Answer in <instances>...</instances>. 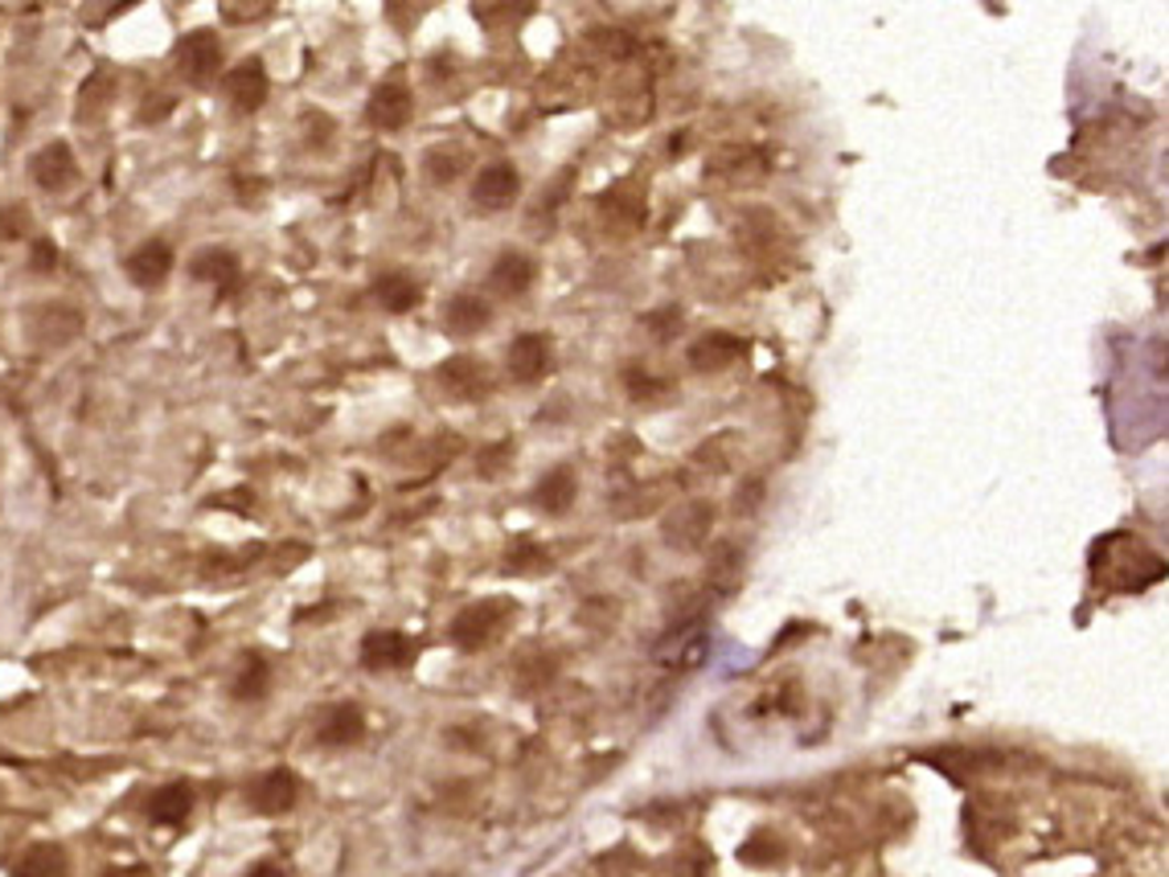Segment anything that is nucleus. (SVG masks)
Here are the masks:
<instances>
[{
    "label": "nucleus",
    "mask_w": 1169,
    "mask_h": 877,
    "mask_svg": "<svg viewBox=\"0 0 1169 877\" xmlns=\"http://www.w3.org/2000/svg\"><path fill=\"white\" fill-rule=\"evenodd\" d=\"M518 193H521V177L513 164H506V160H497V164H489V169H480V177L472 181V202H477L480 210H492V214L509 210V205L518 202Z\"/></svg>",
    "instance_id": "4"
},
{
    "label": "nucleus",
    "mask_w": 1169,
    "mask_h": 877,
    "mask_svg": "<svg viewBox=\"0 0 1169 877\" xmlns=\"http://www.w3.org/2000/svg\"><path fill=\"white\" fill-rule=\"evenodd\" d=\"M743 353H747V345L738 336H731V332H702L690 345V370L693 374H719L726 365H735Z\"/></svg>",
    "instance_id": "6"
},
{
    "label": "nucleus",
    "mask_w": 1169,
    "mask_h": 877,
    "mask_svg": "<svg viewBox=\"0 0 1169 877\" xmlns=\"http://www.w3.org/2000/svg\"><path fill=\"white\" fill-rule=\"evenodd\" d=\"M534 501L542 504L546 513H563V509H571V501H575V475L566 472V468L542 475V484L534 489Z\"/></svg>",
    "instance_id": "23"
},
{
    "label": "nucleus",
    "mask_w": 1169,
    "mask_h": 877,
    "mask_svg": "<svg viewBox=\"0 0 1169 877\" xmlns=\"http://www.w3.org/2000/svg\"><path fill=\"white\" fill-rule=\"evenodd\" d=\"M296 791H300L296 776L284 771V767H275V771L259 776L251 788H246V800H251V808L263 812V816H284V812L296 804Z\"/></svg>",
    "instance_id": "5"
},
{
    "label": "nucleus",
    "mask_w": 1169,
    "mask_h": 877,
    "mask_svg": "<svg viewBox=\"0 0 1169 877\" xmlns=\"http://www.w3.org/2000/svg\"><path fill=\"white\" fill-rule=\"evenodd\" d=\"M193 279H205V284H214L222 296L226 291L238 288V259H234L231 250H202L198 259H193Z\"/></svg>",
    "instance_id": "18"
},
{
    "label": "nucleus",
    "mask_w": 1169,
    "mask_h": 877,
    "mask_svg": "<svg viewBox=\"0 0 1169 877\" xmlns=\"http://www.w3.org/2000/svg\"><path fill=\"white\" fill-rule=\"evenodd\" d=\"M193 812V788L189 783H169L148 800V816L157 824H181Z\"/></svg>",
    "instance_id": "21"
},
{
    "label": "nucleus",
    "mask_w": 1169,
    "mask_h": 877,
    "mask_svg": "<svg viewBox=\"0 0 1169 877\" xmlns=\"http://www.w3.org/2000/svg\"><path fill=\"white\" fill-rule=\"evenodd\" d=\"M779 853H784V848L776 845V836H772V833H755L747 841V848H743V862L772 865V862H779Z\"/></svg>",
    "instance_id": "27"
},
{
    "label": "nucleus",
    "mask_w": 1169,
    "mask_h": 877,
    "mask_svg": "<svg viewBox=\"0 0 1169 877\" xmlns=\"http://www.w3.org/2000/svg\"><path fill=\"white\" fill-rule=\"evenodd\" d=\"M592 45H604L612 58H628V54L636 50L633 38H628L624 30H599V33H592Z\"/></svg>",
    "instance_id": "28"
},
{
    "label": "nucleus",
    "mask_w": 1169,
    "mask_h": 877,
    "mask_svg": "<svg viewBox=\"0 0 1169 877\" xmlns=\"http://www.w3.org/2000/svg\"><path fill=\"white\" fill-rule=\"evenodd\" d=\"M706 533H710V504H686V509H678L673 517L665 521V537L678 549L698 546Z\"/></svg>",
    "instance_id": "15"
},
{
    "label": "nucleus",
    "mask_w": 1169,
    "mask_h": 877,
    "mask_svg": "<svg viewBox=\"0 0 1169 877\" xmlns=\"http://www.w3.org/2000/svg\"><path fill=\"white\" fill-rule=\"evenodd\" d=\"M30 267H33V271H54V267H59V246L50 243V238H42V243H33V250H30Z\"/></svg>",
    "instance_id": "30"
},
{
    "label": "nucleus",
    "mask_w": 1169,
    "mask_h": 877,
    "mask_svg": "<svg viewBox=\"0 0 1169 877\" xmlns=\"http://www.w3.org/2000/svg\"><path fill=\"white\" fill-rule=\"evenodd\" d=\"M169 111H173V99H169V95H157V99L145 107V124H157V119L169 116Z\"/></svg>",
    "instance_id": "32"
},
{
    "label": "nucleus",
    "mask_w": 1169,
    "mask_h": 877,
    "mask_svg": "<svg viewBox=\"0 0 1169 877\" xmlns=\"http://www.w3.org/2000/svg\"><path fill=\"white\" fill-rule=\"evenodd\" d=\"M657 661L669 664V669H693V664H702L706 661V632H702V628H686V632H678V640L661 644Z\"/></svg>",
    "instance_id": "20"
},
{
    "label": "nucleus",
    "mask_w": 1169,
    "mask_h": 877,
    "mask_svg": "<svg viewBox=\"0 0 1169 877\" xmlns=\"http://www.w3.org/2000/svg\"><path fill=\"white\" fill-rule=\"evenodd\" d=\"M177 66L185 74V83H210L217 71H222V45L210 30H198L189 33L185 42L177 45Z\"/></svg>",
    "instance_id": "3"
},
{
    "label": "nucleus",
    "mask_w": 1169,
    "mask_h": 877,
    "mask_svg": "<svg viewBox=\"0 0 1169 877\" xmlns=\"http://www.w3.org/2000/svg\"><path fill=\"white\" fill-rule=\"evenodd\" d=\"M361 734H365V718H361L358 705H337L320 726V742L325 747H353Z\"/></svg>",
    "instance_id": "19"
},
{
    "label": "nucleus",
    "mask_w": 1169,
    "mask_h": 877,
    "mask_svg": "<svg viewBox=\"0 0 1169 877\" xmlns=\"http://www.w3.org/2000/svg\"><path fill=\"white\" fill-rule=\"evenodd\" d=\"M645 329L657 336V341H673L681 332V308H661V312H649L645 317Z\"/></svg>",
    "instance_id": "26"
},
{
    "label": "nucleus",
    "mask_w": 1169,
    "mask_h": 877,
    "mask_svg": "<svg viewBox=\"0 0 1169 877\" xmlns=\"http://www.w3.org/2000/svg\"><path fill=\"white\" fill-rule=\"evenodd\" d=\"M374 296L386 312H411L415 303L423 300V288L403 271H390V275H378L374 279Z\"/></svg>",
    "instance_id": "17"
},
{
    "label": "nucleus",
    "mask_w": 1169,
    "mask_h": 877,
    "mask_svg": "<svg viewBox=\"0 0 1169 877\" xmlns=\"http://www.w3.org/2000/svg\"><path fill=\"white\" fill-rule=\"evenodd\" d=\"M103 877H148L145 869H107Z\"/></svg>",
    "instance_id": "34"
},
{
    "label": "nucleus",
    "mask_w": 1169,
    "mask_h": 877,
    "mask_svg": "<svg viewBox=\"0 0 1169 877\" xmlns=\"http://www.w3.org/2000/svg\"><path fill=\"white\" fill-rule=\"evenodd\" d=\"M530 284H534V259H530V255H521V250H506L501 259L492 263L489 288L497 291V296L518 300V296H525V291H530Z\"/></svg>",
    "instance_id": "12"
},
{
    "label": "nucleus",
    "mask_w": 1169,
    "mask_h": 877,
    "mask_svg": "<svg viewBox=\"0 0 1169 877\" xmlns=\"http://www.w3.org/2000/svg\"><path fill=\"white\" fill-rule=\"evenodd\" d=\"M599 210H604V217L612 222V226H624V222H628V231H636V226L645 222V197H640L633 185H616L612 193H604Z\"/></svg>",
    "instance_id": "22"
},
{
    "label": "nucleus",
    "mask_w": 1169,
    "mask_h": 877,
    "mask_svg": "<svg viewBox=\"0 0 1169 877\" xmlns=\"http://www.w3.org/2000/svg\"><path fill=\"white\" fill-rule=\"evenodd\" d=\"M411 90L403 83H382V87L370 95V107H365V119L374 124L378 131H403L411 124Z\"/></svg>",
    "instance_id": "7"
},
{
    "label": "nucleus",
    "mask_w": 1169,
    "mask_h": 877,
    "mask_svg": "<svg viewBox=\"0 0 1169 877\" xmlns=\"http://www.w3.org/2000/svg\"><path fill=\"white\" fill-rule=\"evenodd\" d=\"M17 877H71V857L62 845L42 841V845L25 848V857L17 862Z\"/></svg>",
    "instance_id": "16"
},
{
    "label": "nucleus",
    "mask_w": 1169,
    "mask_h": 877,
    "mask_svg": "<svg viewBox=\"0 0 1169 877\" xmlns=\"http://www.w3.org/2000/svg\"><path fill=\"white\" fill-rule=\"evenodd\" d=\"M267 676H272L267 673V661L251 652V656L243 661L238 681H234V697H238V702H259L263 693H267Z\"/></svg>",
    "instance_id": "24"
},
{
    "label": "nucleus",
    "mask_w": 1169,
    "mask_h": 877,
    "mask_svg": "<svg viewBox=\"0 0 1169 877\" xmlns=\"http://www.w3.org/2000/svg\"><path fill=\"white\" fill-rule=\"evenodd\" d=\"M489 320H492V308L485 296H477V291H460V296H451L448 308H444V324H448L451 336H477Z\"/></svg>",
    "instance_id": "13"
},
{
    "label": "nucleus",
    "mask_w": 1169,
    "mask_h": 877,
    "mask_svg": "<svg viewBox=\"0 0 1169 877\" xmlns=\"http://www.w3.org/2000/svg\"><path fill=\"white\" fill-rule=\"evenodd\" d=\"M226 99L238 107V111H259L263 103H267V71H263V62H243V66H234L231 74H226Z\"/></svg>",
    "instance_id": "11"
},
{
    "label": "nucleus",
    "mask_w": 1169,
    "mask_h": 877,
    "mask_svg": "<svg viewBox=\"0 0 1169 877\" xmlns=\"http://www.w3.org/2000/svg\"><path fill=\"white\" fill-rule=\"evenodd\" d=\"M464 164H468L464 148H435V152H427V160H423L427 177L439 181V185H451V181L464 173Z\"/></svg>",
    "instance_id": "25"
},
{
    "label": "nucleus",
    "mask_w": 1169,
    "mask_h": 877,
    "mask_svg": "<svg viewBox=\"0 0 1169 877\" xmlns=\"http://www.w3.org/2000/svg\"><path fill=\"white\" fill-rule=\"evenodd\" d=\"M435 382L444 386L448 398H460V403H477V398H485V394L492 389L489 370H485L477 357H468V353L444 361L439 374H435Z\"/></svg>",
    "instance_id": "1"
},
{
    "label": "nucleus",
    "mask_w": 1169,
    "mask_h": 877,
    "mask_svg": "<svg viewBox=\"0 0 1169 877\" xmlns=\"http://www.w3.org/2000/svg\"><path fill=\"white\" fill-rule=\"evenodd\" d=\"M74 177H78V164H74V152L66 140H54V145H45L33 157V181L50 189V193H62L66 185H74Z\"/></svg>",
    "instance_id": "10"
},
{
    "label": "nucleus",
    "mask_w": 1169,
    "mask_h": 877,
    "mask_svg": "<svg viewBox=\"0 0 1169 877\" xmlns=\"http://www.w3.org/2000/svg\"><path fill=\"white\" fill-rule=\"evenodd\" d=\"M506 603H472L468 611H460L456 616V623H451V640L464 648V652H480V648L489 644L492 635L501 632V623H506Z\"/></svg>",
    "instance_id": "2"
},
{
    "label": "nucleus",
    "mask_w": 1169,
    "mask_h": 877,
    "mask_svg": "<svg viewBox=\"0 0 1169 877\" xmlns=\"http://www.w3.org/2000/svg\"><path fill=\"white\" fill-rule=\"evenodd\" d=\"M169 271H173V250H169V243H160V238H152V243H145L140 250L128 255V275L131 284H140V288L164 284Z\"/></svg>",
    "instance_id": "14"
},
{
    "label": "nucleus",
    "mask_w": 1169,
    "mask_h": 877,
    "mask_svg": "<svg viewBox=\"0 0 1169 877\" xmlns=\"http://www.w3.org/2000/svg\"><path fill=\"white\" fill-rule=\"evenodd\" d=\"M415 661V644L403 632H370L361 640V664L365 669H403Z\"/></svg>",
    "instance_id": "9"
},
{
    "label": "nucleus",
    "mask_w": 1169,
    "mask_h": 877,
    "mask_svg": "<svg viewBox=\"0 0 1169 877\" xmlns=\"http://www.w3.org/2000/svg\"><path fill=\"white\" fill-rule=\"evenodd\" d=\"M25 222H30L25 205H9V210H0V238H4V243L21 238V234H25Z\"/></svg>",
    "instance_id": "29"
},
{
    "label": "nucleus",
    "mask_w": 1169,
    "mask_h": 877,
    "mask_svg": "<svg viewBox=\"0 0 1169 877\" xmlns=\"http://www.w3.org/2000/svg\"><path fill=\"white\" fill-rule=\"evenodd\" d=\"M267 13H272V4H263V0L259 4H238V0H234V4H222V17H226V21H255V17H267Z\"/></svg>",
    "instance_id": "31"
},
{
    "label": "nucleus",
    "mask_w": 1169,
    "mask_h": 877,
    "mask_svg": "<svg viewBox=\"0 0 1169 877\" xmlns=\"http://www.w3.org/2000/svg\"><path fill=\"white\" fill-rule=\"evenodd\" d=\"M550 365H554L550 341L538 336V332H525V336H518L509 345V374H513V382H542L550 374Z\"/></svg>",
    "instance_id": "8"
},
{
    "label": "nucleus",
    "mask_w": 1169,
    "mask_h": 877,
    "mask_svg": "<svg viewBox=\"0 0 1169 877\" xmlns=\"http://www.w3.org/2000/svg\"><path fill=\"white\" fill-rule=\"evenodd\" d=\"M251 877H288V874H284L279 865H255V869H251Z\"/></svg>",
    "instance_id": "33"
}]
</instances>
